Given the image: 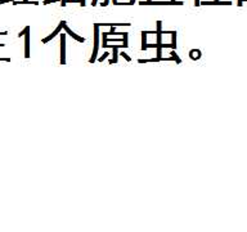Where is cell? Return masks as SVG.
<instances>
[{
  "label": "cell",
  "instance_id": "obj_11",
  "mask_svg": "<svg viewBox=\"0 0 247 232\" xmlns=\"http://www.w3.org/2000/svg\"><path fill=\"white\" fill-rule=\"evenodd\" d=\"M110 25H115V26H132L130 23H98V26H110Z\"/></svg>",
  "mask_w": 247,
  "mask_h": 232
},
{
  "label": "cell",
  "instance_id": "obj_10",
  "mask_svg": "<svg viewBox=\"0 0 247 232\" xmlns=\"http://www.w3.org/2000/svg\"><path fill=\"white\" fill-rule=\"evenodd\" d=\"M122 45H124V48H129V44H128V32H124V35H122Z\"/></svg>",
  "mask_w": 247,
  "mask_h": 232
},
{
  "label": "cell",
  "instance_id": "obj_13",
  "mask_svg": "<svg viewBox=\"0 0 247 232\" xmlns=\"http://www.w3.org/2000/svg\"><path fill=\"white\" fill-rule=\"evenodd\" d=\"M102 36H103V44H102V47H103V48H107V38H108V36H107V32H103V34H102Z\"/></svg>",
  "mask_w": 247,
  "mask_h": 232
},
{
  "label": "cell",
  "instance_id": "obj_22",
  "mask_svg": "<svg viewBox=\"0 0 247 232\" xmlns=\"http://www.w3.org/2000/svg\"><path fill=\"white\" fill-rule=\"evenodd\" d=\"M97 3H98V0H93V2H91V5H93V6H95Z\"/></svg>",
  "mask_w": 247,
  "mask_h": 232
},
{
  "label": "cell",
  "instance_id": "obj_3",
  "mask_svg": "<svg viewBox=\"0 0 247 232\" xmlns=\"http://www.w3.org/2000/svg\"><path fill=\"white\" fill-rule=\"evenodd\" d=\"M63 23H64V21H61V23L57 26V28H55V30H54V31H53L52 34H50L49 36H47V38H44V39H43L41 41H43V43H44V44H45V43H48V41H50L52 39H54L55 36H57L58 34H59V31H61L62 28H63Z\"/></svg>",
  "mask_w": 247,
  "mask_h": 232
},
{
  "label": "cell",
  "instance_id": "obj_1",
  "mask_svg": "<svg viewBox=\"0 0 247 232\" xmlns=\"http://www.w3.org/2000/svg\"><path fill=\"white\" fill-rule=\"evenodd\" d=\"M98 48H99V26L98 23H94V49H93V56L90 58V63H94L97 61Z\"/></svg>",
  "mask_w": 247,
  "mask_h": 232
},
{
  "label": "cell",
  "instance_id": "obj_18",
  "mask_svg": "<svg viewBox=\"0 0 247 232\" xmlns=\"http://www.w3.org/2000/svg\"><path fill=\"white\" fill-rule=\"evenodd\" d=\"M14 0H0V5L2 4H5V3H13Z\"/></svg>",
  "mask_w": 247,
  "mask_h": 232
},
{
  "label": "cell",
  "instance_id": "obj_19",
  "mask_svg": "<svg viewBox=\"0 0 247 232\" xmlns=\"http://www.w3.org/2000/svg\"><path fill=\"white\" fill-rule=\"evenodd\" d=\"M108 3H110V0H104V2L100 4V6H107V5H108Z\"/></svg>",
  "mask_w": 247,
  "mask_h": 232
},
{
  "label": "cell",
  "instance_id": "obj_8",
  "mask_svg": "<svg viewBox=\"0 0 247 232\" xmlns=\"http://www.w3.org/2000/svg\"><path fill=\"white\" fill-rule=\"evenodd\" d=\"M142 50H147V31L142 32Z\"/></svg>",
  "mask_w": 247,
  "mask_h": 232
},
{
  "label": "cell",
  "instance_id": "obj_12",
  "mask_svg": "<svg viewBox=\"0 0 247 232\" xmlns=\"http://www.w3.org/2000/svg\"><path fill=\"white\" fill-rule=\"evenodd\" d=\"M171 57L174 58V61H175L176 63H181V60L178 57V54L175 53V50H174V49H172V52H171Z\"/></svg>",
  "mask_w": 247,
  "mask_h": 232
},
{
  "label": "cell",
  "instance_id": "obj_24",
  "mask_svg": "<svg viewBox=\"0 0 247 232\" xmlns=\"http://www.w3.org/2000/svg\"><path fill=\"white\" fill-rule=\"evenodd\" d=\"M112 3H113V4L116 5V4H117V0H112Z\"/></svg>",
  "mask_w": 247,
  "mask_h": 232
},
{
  "label": "cell",
  "instance_id": "obj_9",
  "mask_svg": "<svg viewBox=\"0 0 247 232\" xmlns=\"http://www.w3.org/2000/svg\"><path fill=\"white\" fill-rule=\"evenodd\" d=\"M171 44L176 48V31H171Z\"/></svg>",
  "mask_w": 247,
  "mask_h": 232
},
{
  "label": "cell",
  "instance_id": "obj_25",
  "mask_svg": "<svg viewBox=\"0 0 247 232\" xmlns=\"http://www.w3.org/2000/svg\"><path fill=\"white\" fill-rule=\"evenodd\" d=\"M25 2H27V0H25Z\"/></svg>",
  "mask_w": 247,
  "mask_h": 232
},
{
  "label": "cell",
  "instance_id": "obj_5",
  "mask_svg": "<svg viewBox=\"0 0 247 232\" xmlns=\"http://www.w3.org/2000/svg\"><path fill=\"white\" fill-rule=\"evenodd\" d=\"M107 48H112L113 49V58L110 60V63H117L119 62V48H124V45H107Z\"/></svg>",
  "mask_w": 247,
  "mask_h": 232
},
{
  "label": "cell",
  "instance_id": "obj_4",
  "mask_svg": "<svg viewBox=\"0 0 247 232\" xmlns=\"http://www.w3.org/2000/svg\"><path fill=\"white\" fill-rule=\"evenodd\" d=\"M63 30H64V31H66V32H67V34H68L70 36H72V39H75V40L80 41V43H84V41H85V39H84V38H81V36H79L77 34H75L74 31H72V30H71V28H70V27L67 26V23H66V22H64V23H63Z\"/></svg>",
  "mask_w": 247,
  "mask_h": 232
},
{
  "label": "cell",
  "instance_id": "obj_2",
  "mask_svg": "<svg viewBox=\"0 0 247 232\" xmlns=\"http://www.w3.org/2000/svg\"><path fill=\"white\" fill-rule=\"evenodd\" d=\"M61 36V63L66 64V35H59Z\"/></svg>",
  "mask_w": 247,
  "mask_h": 232
},
{
  "label": "cell",
  "instance_id": "obj_17",
  "mask_svg": "<svg viewBox=\"0 0 247 232\" xmlns=\"http://www.w3.org/2000/svg\"><path fill=\"white\" fill-rule=\"evenodd\" d=\"M28 28H30V27H28V26H26V27H25V30H22V31H21V32L18 34V38H21V36H23V35L26 34V31L28 30Z\"/></svg>",
  "mask_w": 247,
  "mask_h": 232
},
{
  "label": "cell",
  "instance_id": "obj_23",
  "mask_svg": "<svg viewBox=\"0 0 247 232\" xmlns=\"http://www.w3.org/2000/svg\"><path fill=\"white\" fill-rule=\"evenodd\" d=\"M80 5H81V6H85V0H80Z\"/></svg>",
  "mask_w": 247,
  "mask_h": 232
},
{
  "label": "cell",
  "instance_id": "obj_20",
  "mask_svg": "<svg viewBox=\"0 0 247 232\" xmlns=\"http://www.w3.org/2000/svg\"><path fill=\"white\" fill-rule=\"evenodd\" d=\"M66 4H67V0H61V5H62V6H64Z\"/></svg>",
  "mask_w": 247,
  "mask_h": 232
},
{
  "label": "cell",
  "instance_id": "obj_7",
  "mask_svg": "<svg viewBox=\"0 0 247 232\" xmlns=\"http://www.w3.org/2000/svg\"><path fill=\"white\" fill-rule=\"evenodd\" d=\"M201 56H202V53H201V50H200V49H192L191 52H189V57L192 58V60H194V61L200 60Z\"/></svg>",
  "mask_w": 247,
  "mask_h": 232
},
{
  "label": "cell",
  "instance_id": "obj_14",
  "mask_svg": "<svg viewBox=\"0 0 247 232\" xmlns=\"http://www.w3.org/2000/svg\"><path fill=\"white\" fill-rule=\"evenodd\" d=\"M107 57H110V53H108V52L103 53V56H102V57H99V60H98V61H99V62H102V61H104V60H106V58H107Z\"/></svg>",
  "mask_w": 247,
  "mask_h": 232
},
{
  "label": "cell",
  "instance_id": "obj_21",
  "mask_svg": "<svg viewBox=\"0 0 247 232\" xmlns=\"http://www.w3.org/2000/svg\"><path fill=\"white\" fill-rule=\"evenodd\" d=\"M194 5L196 6H200V0H194Z\"/></svg>",
  "mask_w": 247,
  "mask_h": 232
},
{
  "label": "cell",
  "instance_id": "obj_15",
  "mask_svg": "<svg viewBox=\"0 0 247 232\" xmlns=\"http://www.w3.org/2000/svg\"><path fill=\"white\" fill-rule=\"evenodd\" d=\"M58 2H61V0H44L43 2V4H52V3H58Z\"/></svg>",
  "mask_w": 247,
  "mask_h": 232
},
{
  "label": "cell",
  "instance_id": "obj_16",
  "mask_svg": "<svg viewBox=\"0 0 247 232\" xmlns=\"http://www.w3.org/2000/svg\"><path fill=\"white\" fill-rule=\"evenodd\" d=\"M121 57H124V58H125L126 61H129V62L132 61V58H130V57H129V54H126L125 52H122V53H121Z\"/></svg>",
  "mask_w": 247,
  "mask_h": 232
},
{
  "label": "cell",
  "instance_id": "obj_6",
  "mask_svg": "<svg viewBox=\"0 0 247 232\" xmlns=\"http://www.w3.org/2000/svg\"><path fill=\"white\" fill-rule=\"evenodd\" d=\"M25 57L30 58V28L25 34Z\"/></svg>",
  "mask_w": 247,
  "mask_h": 232
}]
</instances>
